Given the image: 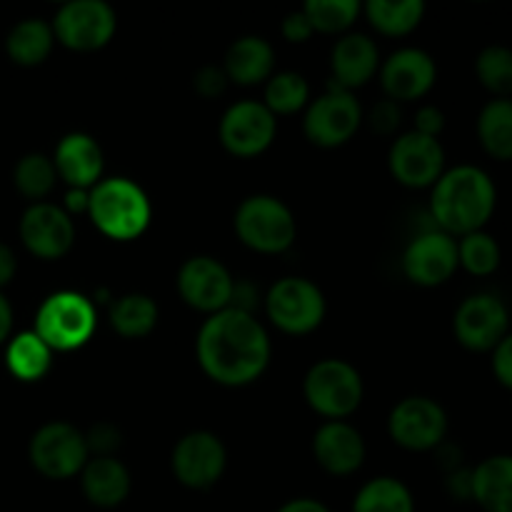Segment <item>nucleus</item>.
I'll list each match as a JSON object with an SVG mask.
<instances>
[{"instance_id":"f257e3e1","label":"nucleus","mask_w":512,"mask_h":512,"mask_svg":"<svg viewBox=\"0 0 512 512\" xmlns=\"http://www.w3.org/2000/svg\"><path fill=\"white\" fill-rule=\"evenodd\" d=\"M270 335L248 310L225 308L200 325L195 358L200 370L223 388H245L268 370Z\"/></svg>"},{"instance_id":"f03ea898","label":"nucleus","mask_w":512,"mask_h":512,"mask_svg":"<svg viewBox=\"0 0 512 512\" xmlns=\"http://www.w3.org/2000/svg\"><path fill=\"white\" fill-rule=\"evenodd\" d=\"M498 205L493 178L478 165H455L440 175L430 195L435 228L453 238L485 230Z\"/></svg>"},{"instance_id":"7ed1b4c3","label":"nucleus","mask_w":512,"mask_h":512,"mask_svg":"<svg viewBox=\"0 0 512 512\" xmlns=\"http://www.w3.org/2000/svg\"><path fill=\"white\" fill-rule=\"evenodd\" d=\"M88 215L110 240L140 238L153 220V205L138 183L128 178H103L90 190Z\"/></svg>"},{"instance_id":"20e7f679","label":"nucleus","mask_w":512,"mask_h":512,"mask_svg":"<svg viewBox=\"0 0 512 512\" xmlns=\"http://www.w3.org/2000/svg\"><path fill=\"white\" fill-rule=\"evenodd\" d=\"M235 235L245 248L260 255L285 253L295 243L298 223L288 205L275 195H250L233 215Z\"/></svg>"},{"instance_id":"39448f33","label":"nucleus","mask_w":512,"mask_h":512,"mask_svg":"<svg viewBox=\"0 0 512 512\" xmlns=\"http://www.w3.org/2000/svg\"><path fill=\"white\" fill-rule=\"evenodd\" d=\"M95 328V305L75 290H58L40 303L33 330L53 353H70L88 345Z\"/></svg>"},{"instance_id":"423d86ee","label":"nucleus","mask_w":512,"mask_h":512,"mask_svg":"<svg viewBox=\"0 0 512 512\" xmlns=\"http://www.w3.org/2000/svg\"><path fill=\"white\" fill-rule=\"evenodd\" d=\"M303 395L310 410L325 420H345L363 403V378L348 360L325 358L305 373Z\"/></svg>"},{"instance_id":"0eeeda50","label":"nucleus","mask_w":512,"mask_h":512,"mask_svg":"<svg viewBox=\"0 0 512 512\" xmlns=\"http://www.w3.org/2000/svg\"><path fill=\"white\" fill-rule=\"evenodd\" d=\"M265 313L278 330L288 335H308L323 325L328 305L313 280L288 275L270 285L265 295Z\"/></svg>"},{"instance_id":"6e6552de","label":"nucleus","mask_w":512,"mask_h":512,"mask_svg":"<svg viewBox=\"0 0 512 512\" xmlns=\"http://www.w3.org/2000/svg\"><path fill=\"white\" fill-rule=\"evenodd\" d=\"M28 458L43 478L70 480L85 468V463L90 460V450L85 443V433L63 420H53V423L40 425L33 433Z\"/></svg>"},{"instance_id":"1a4fd4ad","label":"nucleus","mask_w":512,"mask_h":512,"mask_svg":"<svg viewBox=\"0 0 512 512\" xmlns=\"http://www.w3.org/2000/svg\"><path fill=\"white\" fill-rule=\"evenodd\" d=\"M363 105L350 90L330 83L325 93L310 100L305 108L303 133L318 148H340L363 125Z\"/></svg>"},{"instance_id":"9d476101","label":"nucleus","mask_w":512,"mask_h":512,"mask_svg":"<svg viewBox=\"0 0 512 512\" xmlns=\"http://www.w3.org/2000/svg\"><path fill=\"white\" fill-rule=\"evenodd\" d=\"M53 35L63 48L93 53L105 48L118 30V15L105 0H70L53 18Z\"/></svg>"},{"instance_id":"9b49d317","label":"nucleus","mask_w":512,"mask_h":512,"mask_svg":"<svg viewBox=\"0 0 512 512\" xmlns=\"http://www.w3.org/2000/svg\"><path fill=\"white\" fill-rule=\"evenodd\" d=\"M388 433L395 445L413 453L438 450L448 435V413L438 400L410 395L390 410Z\"/></svg>"},{"instance_id":"f8f14e48","label":"nucleus","mask_w":512,"mask_h":512,"mask_svg":"<svg viewBox=\"0 0 512 512\" xmlns=\"http://www.w3.org/2000/svg\"><path fill=\"white\" fill-rule=\"evenodd\" d=\"M175 480L188 490H210L228 468V450L210 430H193L175 443L170 455Z\"/></svg>"},{"instance_id":"ddd939ff","label":"nucleus","mask_w":512,"mask_h":512,"mask_svg":"<svg viewBox=\"0 0 512 512\" xmlns=\"http://www.w3.org/2000/svg\"><path fill=\"white\" fill-rule=\"evenodd\" d=\"M453 333L465 350L493 353L510 333L508 305L493 293L468 295L453 315Z\"/></svg>"},{"instance_id":"4468645a","label":"nucleus","mask_w":512,"mask_h":512,"mask_svg":"<svg viewBox=\"0 0 512 512\" xmlns=\"http://www.w3.org/2000/svg\"><path fill=\"white\" fill-rule=\"evenodd\" d=\"M178 293L188 308L213 315L233 305L235 280L213 255H193L178 270Z\"/></svg>"},{"instance_id":"2eb2a0df","label":"nucleus","mask_w":512,"mask_h":512,"mask_svg":"<svg viewBox=\"0 0 512 512\" xmlns=\"http://www.w3.org/2000/svg\"><path fill=\"white\" fill-rule=\"evenodd\" d=\"M220 143L235 158H255L273 145L278 120L258 100H240L220 118Z\"/></svg>"},{"instance_id":"dca6fc26","label":"nucleus","mask_w":512,"mask_h":512,"mask_svg":"<svg viewBox=\"0 0 512 512\" xmlns=\"http://www.w3.org/2000/svg\"><path fill=\"white\" fill-rule=\"evenodd\" d=\"M458 268V240L438 228L415 235L403 253L405 278L420 288L448 283Z\"/></svg>"},{"instance_id":"f3484780","label":"nucleus","mask_w":512,"mask_h":512,"mask_svg":"<svg viewBox=\"0 0 512 512\" xmlns=\"http://www.w3.org/2000/svg\"><path fill=\"white\" fill-rule=\"evenodd\" d=\"M388 168L390 175L405 188H433L445 173V148L438 138L410 130L390 145Z\"/></svg>"},{"instance_id":"a211bd4d","label":"nucleus","mask_w":512,"mask_h":512,"mask_svg":"<svg viewBox=\"0 0 512 512\" xmlns=\"http://www.w3.org/2000/svg\"><path fill=\"white\" fill-rule=\"evenodd\" d=\"M20 240L30 255L40 260H60L75 243V225L65 208L53 203H33L20 218Z\"/></svg>"},{"instance_id":"6ab92c4d","label":"nucleus","mask_w":512,"mask_h":512,"mask_svg":"<svg viewBox=\"0 0 512 512\" xmlns=\"http://www.w3.org/2000/svg\"><path fill=\"white\" fill-rule=\"evenodd\" d=\"M438 80V65L433 55L420 48H400L390 53L385 63H380V85L385 98L395 103L420 100L433 90Z\"/></svg>"},{"instance_id":"aec40b11","label":"nucleus","mask_w":512,"mask_h":512,"mask_svg":"<svg viewBox=\"0 0 512 512\" xmlns=\"http://www.w3.org/2000/svg\"><path fill=\"white\" fill-rule=\"evenodd\" d=\"M365 440L345 420H325L313 435L315 463L335 478L353 475L365 463Z\"/></svg>"},{"instance_id":"412c9836","label":"nucleus","mask_w":512,"mask_h":512,"mask_svg":"<svg viewBox=\"0 0 512 512\" xmlns=\"http://www.w3.org/2000/svg\"><path fill=\"white\" fill-rule=\"evenodd\" d=\"M53 165L68 188L93 190L103 180V148L88 133H68L55 145Z\"/></svg>"},{"instance_id":"4be33fe9","label":"nucleus","mask_w":512,"mask_h":512,"mask_svg":"<svg viewBox=\"0 0 512 512\" xmlns=\"http://www.w3.org/2000/svg\"><path fill=\"white\" fill-rule=\"evenodd\" d=\"M333 85L343 90H358L373 80L380 70V50L373 38L363 33H345L330 53Z\"/></svg>"},{"instance_id":"5701e85b","label":"nucleus","mask_w":512,"mask_h":512,"mask_svg":"<svg viewBox=\"0 0 512 512\" xmlns=\"http://www.w3.org/2000/svg\"><path fill=\"white\" fill-rule=\"evenodd\" d=\"M80 490L93 508L115 510L128 500L133 478L115 455H105V458L93 455L80 470Z\"/></svg>"},{"instance_id":"b1692460","label":"nucleus","mask_w":512,"mask_h":512,"mask_svg":"<svg viewBox=\"0 0 512 512\" xmlns=\"http://www.w3.org/2000/svg\"><path fill=\"white\" fill-rule=\"evenodd\" d=\"M223 70L230 83L243 85V88L268 83L275 70L273 45L260 35H243L225 53Z\"/></svg>"},{"instance_id":"393cba45","label":"nucleus","mask_w":512,"mask_h":512,"mask_svg":"<svg viewBox=\"0 0 512 512\" xmlns=\"http://www.w3.org/2000/svg\"><path fill=\"white\" fill-rule=\"evenodd\" d=\"M470 500L483 512H512V455H490L473 468Z\"/></svg>"},{"instance_id":"a878e982","label":"nucleus","mask_w":512,"mask_h":512,"mask_svg":"<svg viewBox=\"0 0 512 512\" xmlns=\"http://www.w3.org/2000/svg\"><path fill=\"white\" fill-rule=\"evenodd\" d=\"M5 365L20 383H38L50 373L53 350L40 340L35 330H23L10 338L8 348H5Z\"/></svg>"},{"instance_id":"bb28decb","label":"nucleus","mask_w":512,"mask_h":512,"mask_svg":"<svg viewBox=\"0 0 512 512\" xmlns=\"http://www.w3.org/2000/svg\"><path fill=\"white\" fill-rule=\"evenodd\" d=\"M55 45L53 25L43 18H25L15 25L5 38V50L8 58L15 65L23 68H35V65L45 63Z\"/></svg>"},{"instance_id":"cd10ccee","label":"nucleus","mask_w":512,"mask_h":512,"mask_svg":"<svg viewBox=\"0 0 512 512\" xmlns=\"http://www.w3.org/2000/svg\"><path fill=\"white\" fill-rule=\"evenodd\" d=\"M480 148L495 160L508 163L512 160V100L510 98H493L483 105L478 115Z\"/></svg>"},{"instance_id":"c85d7f7f","label":"nucleus","mask_w":512,"mask_h":512,"mask_svg":"<svg viewBox=\"0 0 512 512\" xmlns=\"http://www.w3.org/2000/svg\"><path fill=\"white\" fill-rule=\"evenodd\" d=\"M158 318V303L143 293L120 295L110 308V328L125 340L148 338L158 325Z\"/></svg>"},{"instance_id":"c756f323","label":"nucleus","mask_w":512,"mask_h":512,"mask_svg":"<svg viewBox=\"0 0 512 512\" xmlns=\"http://www.w3.org/2000/svg\"><path fill=\"white\" fill-rule=\"evenodd\" d=\"M363 10L368 23L380 35L403 38V35H410L423 23L425 3L423 0H398V3H393V0H368Z\"/></svg>"},{"instance_id":"7c9ffc66","label":"nucleus","mask_w":512,"mask_h":512,"mask_svg":"<svg viewBox=\"0 0 512 512\" xmlns=\"http://www.w3.org/2000/svg\"><path fill=\"white\" fill-rule=\"evenodd\" d=\"M350 512H415V498L403 480L380 475L355 493Z\"/></svg>"},{"instance_id":"2f4dec72","label":"nucleus","mask_w":512,"mask_h":512,"mask_svg":"<svg viewBox=\"0 0 512 512\" xmlns=\"http://www.w3.org/2000/svg\"><path fill=\"white\" fill-rule=\"evenodd\" d=\"M310 103V85L308 80L293 70H283V73H273L265 83V100L263 105L270 113L278 115H293L308 108Z\"/></svg>"},{"instance_id":"473e14b6","label":"nucleus","mask_w":512,"mask_h":512,"mask_svg":"<svg viewBox=\"0 0 512 512\" xmlns=\"http://www.w3.org/2000/svg\"><path fill=\"white\" fill-rule=\"evenodd\" d=\"M458 263L475 278H488L503 263V250L493 235L478 230V233L458 238Z\"/></svg>"},{"instance_id":"72a5a7b5","label":"nucleus","mask_w":512,"mask_h":512,"mask_svg":"<svg viewBox=\"0 0 512 512\" xmlns=\"http://www.w3.org/2000/svg\"><path fill=\"white\" fill-rule=\"evenodd\" d=\"M55 173L53 158H45L43 153H28L18 160L13 170V183L23 198L33 200V203H43L45 195L55 188Z\"/></svg>"},{"instance_id":"f704fd0d","label":"nucleus","mask_w":512,"mask_h":512,"mask_svg":"<svg viewBox=\"0 0 512 512\" xmlns=\"http://www.w3.org/2000/svg\"><path fill=\"white\" fill-rule=\"evenodd\" d=\"M475 75L480 85L495 98L512 95V48L508 45H488L475 58Z\"/></svg>"},{"instance_id":"c9c22d12","label":"nucleus","mask_w":512,"mask_h":512,"mask_svg":"<svg viewBox=\"0 0 512 512\" xmlns=\"http://www.w3.org/2000/svg\"><path fill=\"white\" fill-rule=\"evenodd\" d=\"M313 25V33L340 35L355 23L360 15L358 0H308L300 8Z\"/></svg>"},{"instance_id":"e433bc0d","label":"nucleus","mask_w":512,"mask_h":512,"mask_svg":"<svg viewBox=\"0 0 512 512\" xmlns=\"http://www.w3.org/2000/svg\"><path fill=\"white\" fill-rule=\"evenodd\" d=\"M400 105L395 100L383 98L370 108L368 115H363V120H368L370 128L375 130L378 135H390L400 128Z\"/></svg>"},{"instance_id":"4c0bfd02","label":"nucleus","mask_w":512,"mask_h":512,"mask_svg":"<svg viewBox=\"0 0 512 512\" xmlns=\"http://www.w3.org/2000/svg\"><path fill=\"white\" fill-rule=\"evenodd\" d=\"M228 75H225L223 68H215V65H203L198 73L193 75V88L195 93L203 95V98H218V95L225 93L228 88Z\"/></svg>"},{"instance_id":"58836bf2","label":"nucleus","mask_w":512,"mask_h":512,"mask_svg":"<svg viewBox=\"0 0 512 512\" xmlns=\"http://www.w3.org/2000/svg\"><path fill=\"white\" fill-rule=\"evenodd\" d=\"M85 443H88L90 455L95 453V458H105V455H113V450H118L120 430L110 423H98L85 435Z\"/></svg>"},{"instance_id":"ea45409f","label":"nucleus","mask_w":512,"mask_h":512,"mask_svg":"<svg viewBox=\"0 0 512 512\" xmlns=\"http://www.w3.org/2000/svg\"><path fill=\"white\" fill-rule=\"evenodd\" d=\"M493 375L503 388L512 393V333L505 335L493 350Z\"/></svg>"},{"instance_id":"a19ab883","label":"nucleus","mask_w":512,"mask_h":512,"mask_svg":"<svg viewBox=\"0 0 512 512\" xmlns=\"http://www.w3.org/2000/svg\"><path fill=\"white\" fill-rule=\"evenodd\" d=\"M415 133L428 135V138H440V133L445 130V113L438 105H423L415 113Z\"/></svg>"},{"instance_id":"79ce46f5","label":"nucleus","mask_w":512,"mask_h":512,"mask_svg":"<svg viewBox=\"0 0 512 512\" xmlns=\"http://www.w3.org/2000/svg\"><path fill=\"white\" fill-rule=\"evenodd\" d=\"M283 35L288 43H308L310 38H313V25H310V20L305 18L303 10H293V13L285 15L283 20Z\"/></svg>"},{"instance_id":"37998d69","label":"nucleus","mask_w":512,"mask_h":512,"mask_svg":"<svg viewBox=\"0 0 512 512\" xmlns=\"http://www.w3.org/2000/svg\"><path fill=\"white\" fill-rule=\"evenodd\" d=\"M448 490L453 498L470 500V493H473V470H465V468L450 470Z\"/></svg>"},{"instance_id":"c03bdc74","label":"nucleus","mask_w":512,"mask_h":512,"mask_svg":"<svg viewBox=\"0 0 512 512\" xmlns=\"http://www.w3.org/2000/svg\"><path fill=\"white\" fill-rule=\"evenodd\" d=\"M15 273H18V258H15L13 248L0 243V293L15 278Z\"/></svg>"},{"instance_id":"a18cd8bd","label":"nucleus","mask_w":512,"mask_h":512,"mask_svg":"<svg viewBox=\"0 0 512 512\" xmlns=\"http://www.w3.org/2000/svg\"><path fill=\"white\" fill-rule=\"evenodd\" d=\"M275 512H333V510L315 498H293L288 500V503L280 505Z\"/></svg>"},{"instance_id":"49530a36","label":"nucleus","mask_w":512,"mask_h":512,"mask_svg":"<svg viewBox=\"0 0 512 512\" xmlns=\"http://www.w3.org/2000/svg\"><path fill=\"white\" fill-rule=\"evenodd\" d=\"M88 203H90V190H78V188H68L65 193V213H88Z\"/></svg>"},{"instance_id":"de8ad7c7","label":"nucleus","mask_w":512,"mask_h":512,"mask_svg":"<svg viewBox=\"0 0 512 512\" xmlns=\"http://www.w3.org/2000/svg\"><path fill=\"white\" fill-rule=\"evenodd\" d=\"M10 330H13V308H10L8 298L0 293V345L10 338Z\"/></svg>"}]
</instances>
